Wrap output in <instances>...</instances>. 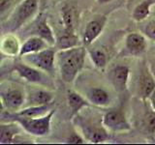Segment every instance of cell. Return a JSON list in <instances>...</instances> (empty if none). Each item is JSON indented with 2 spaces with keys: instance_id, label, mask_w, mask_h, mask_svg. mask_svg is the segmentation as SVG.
Listing matches in <instances>:
<instances>
[{
  "instance_id": "obj_21",
  "label": "cell",
  "mask_w": 155,
  "mask_h": 145,
  "mask_svg": "<svg viewBox=\"0 0 155 145\" xmlns=\"http://www.w3.org/2000/svg\"><path fill=\"white\" fill-rule=\"evenodd\" d=\"M48 46L50 45L41 37L35 36V35L32 37H29L21 45V51H19V57L43 50H45V48L48 47Z\"/></svg>"
},
{
  "instance_id": "obj_25",
  "label": "cell",
  "mask_w": 155,
  "mask_h": 145,
  "mask_svg": "<svg viewBox=\"0 0 155 145\" xmlns=\"http://www.w3.org/2000/svg\"><path fill=\"white\" fill-rule=\"evenodd\" d=\"M87 53L93 63L96 69L100 71H104L108 65V54L102 50V48H92V50H87Z\"/></svg>"
},
{
  "instance_id": "obj_5",
  "label": "cell",
  "mask_w": 155,
  "mask_h": 145,
  "mask_svg": "<svg viewBox=\"0 0 155 145\" xmlns=\"http://www.w3.org/2000/svg\"><path fill=\"white\" fill-rule=\"evenodd\" d=\"M2 109L15 112L24 108L26 103V92L23 90L22 87L14 83H8L7 86H4L2 83L1 91Z\"/></svg>"
},
{
  "instance_id": "obj_15",
  "label": "cell",
  "mask_w": 155,
  "mask_h": 145,
  "mask_svg": "<svg viewBox=\"0 0 155 145\" xmlns=\"http://www.w3.org/2000/svg\"><path fill=\"white\" fill-rule=\"evenodd\" d=\"M147 42L143 34L131 32L125 38V48L131 55H140L147 50Z\"/></svg>"
},
{
  "instance_id": "obj_20",
  "label": "cell",
  "mask_w": 155,
  "mask_h": 145,
  "mask_svg": "<svg viewBox=\"0 0 155 145\" xmlns=\"http://www.w3.org/2000/svg\"><path fill=\"white\" fill-rule=\"evenodd\" d=\"M21 45L19 44L18 38L13 33L4 34L1 40V51L7 56H19Z\"/></svg>"
},
{
  "instance_id": "obj_19",
  "label": "cell",
  "mask_w": 155,
  "mask_h": 145,
  "mask_svg": "<svg viewBox=\"0 0 155 145\" xmlns=\"http://www.w3.org/2000/svg\"><path fill=\"white\" fill-rule=\"evenodd\" d=\"M81 45H82V43L80 41L76 31L67 30L63 28L62 32L56 36L55 47L58 50H67V48L75 47Z\"/></svg>"
},
{
  "instance_id": "obj_30",
  "label": "cell",
  "mask_w": 155,
  "mask_h": 145,
  "mask_svg": "<svg viewBox=\"0 0 155 145\" xmlns=\"http://www.w3.org/2000/svg\"><path fill=\"white\" fill-rule=\"evenodd\" d=\"M149 69H150V72H151V74L153 75V76L155 77V57L149 63Z\"/></svg>"
},
{
  "instance_id": "obj_22",
  "label": "cell",
  "mask_w": 155,
  "mask_h": 145,
  "mask_svg": "<svg viewBox=\"0 0 155 145\" xmlns=\"http://www.w3.org/2000/svg\"><path fill=\"white\" fill-rule=\"evenodd\" d=\"M61 18L63 22V28L67 30L76 31V28L79 24V14L75 7L71 5H65L62 8Z\"/></svg>"
},
{
  "instance_id": "obj_24",
  "label": "cell",
  "mask_w": 155,
  "mask_h": 145,
  "mask_svg": "<svg viewBox=\"0 0 155 145\" xmlns=\"http://www.w3.org/2000/svg\"><path fill=\"white\" fill-rule=\"evenodd\" d=\"M155 0H143L135 7L132 13V18L137 22L143 21L150 14V8L154 4Z\"/></svg>"
},
{
  "instance_id": "obj_6",
  "label": "cell",
  "mask_w": 155,
  "mask_h": 145,
  "mask_svg": "<svg viewBox=\"0 0 155 145\" xmlns=\"http://www.w3.org/2000/svg\"><path fill=\"white\" fill-rule=\"evenodd\" d=\"M14 72L16 74L31 84H35L42 87H53V83L51 79L48 77V74L43 72L37 68L27 64L24 61L22 62H16L13 66Z\"/></svg>"
},
{
  "instance_id": "obj_12",
  "label": "cell",
  "mask_w": 155,
  "mask_h": 145,
  "mask_svg": "<svg viewBox=\"0 0 155 145\" xmlns=\"http://www.w3.org/2000/svg\"><path fill=\"white\" fill-rule=\"evenodd\" d=\"M107 21H108V18L106 16H99L87 22L81 39L82 45L85 47H90L103 32Z\"/></svg>"
},
{
  "instance_id": "obj_27",
  "label": "cell",
  "mask_w": 155,
  "mask_h": 145,
  "mask_svg": "<svg viewBox=\"0 0 155 145\" xmlns=\"http://www.w3.org/2000/svg\"><path fill=\"white\" fill-rule=\"evenodd\" d=\"M84 142H85L84 137L78 133L71 134V135L66 140V143H70V144H78V143L81 144V143H84Z\"/></svg>"
},
{
  "instance_id": "obj_1",
  "label": "cell",
  "mask_w": 155,
  "mask_h": 145,
  "mask_svg": "<svg viewBox=\"0 0 155 145\" xmlns=\"http://www.w3.org/2000/svg\"><path fill=\"white\" fill-rule=\"evenodd\" d=\"M72 122L84 139L91 143H103L110 139V132L103 124V115L95 110H89V106L74 116Z\"/></svg>"
},
{
  "instance_id": "obj_26",
  "label": "cell",
  "mask_w": 155,
  "mask_h": 145,
  "mask_svg": "<svg viewBox=\"0 0 155 145\" xmlns=\"http://www.w3.org/2000/svg\"><path fill=\"white\" fill-rule=\"evenodd\" d=\"M142 32L149 40L155 41V21H150L142 27Z\"/></svg>"
},
{
  "instance_id": "obj_13",
  "label": "cell",
  "mask_w": 155,
  "mask_h": 145,
  "mask_svg": "<svg viewBox=\"0 0 155 145\" xmlns=\"http://www.w3.org/2000/svg\"><path fill=\"white\" fill-rule=\"evenodd\" d=\"M84 96L88 100L90 105L99 108H107L111 103V95L103 86L89 87L84 92Z\"/></svg>"
},
{
  "instance_id": "obj_3",
  "label": "cell",
  "mask_w": 155,
  "mask_h": 145,
  "mask_svg": "<svg viewBox=\"0 0 155 145\" xmlns=\"http://www.w3.org/2000/svg\"><path fill=\"white\" fill-rule=\"evenodd\" d=\"M56 108H52L48 114L40 117H23L18 116L11 111L2 109L1 122H18L21 126L23 130L35 137H45L51 133V119L54 115Z\"/></svg>"
},
{
  "instance_id": "obj_2",
  "label": "cell",
  "mask_w": 155,
  "mask_h": 145,
  "mask_svg": "<svg viewBox=\"0 0 155 145\" xmlns=\"http://www.w3.org/2000/svg\"><path fill=\"white\" fill-rule=\"evenodd\" d=\"M86 47L84 45L59 50L56 52V63L63 81L73 83L84 67Z\"/></svg>"
},
{
  "instance_id": "obj_28",
  "label": "cell",
  "mask_w": 155,
  "mask_h": 145,
  "mask_svg": "<svg viewBox=\"0 0 155 145\" xmlns=\"http://www.w3.org/2000/svg\"><path fill=\"white\" fill-rule=\"evenodd\" d=\"M10 5H11V0H0V11H1V14H4V12L8 10Z\"/></svg>"
},
{
  "instance_id": "obj_10",
  "label": "cell",
  "mask_w": 155,
  "mask_h": 145,
  "mask_svg": "<svg viewBox=\"0 0 155 145\" xmlns=\"http://www.w3.org/2000/svg\"><path fill=\"white\" fill-rule=\"evenodd\" d=\"M140 75L137 80L138 99L147 101L149 96L155 90V77L150 72V69L144 63L140 67Z\"/></svg>"
},
{
  "instance_id": "obj_8",
  "label": "cell",
  "mask_w": 155,
  "mask_h": 145,
  "mask_svg": "<svg viewBox=\"0 0 155 145\" xmlns=\"http://www.w3.org/2000/svg\"><path fill=\"white\" fill-rule=\"evenodd\" d=\"M103 124L110 133H126L132 130V125L120 109H110L103 114Z\"/></svg>"
},
{
  "instance_id": "obj_11",
  "label": "cell",
  "mask_w": 155,
  "mask_h": 145,
  "mask_svg": "<svg viewBox=\"0 0 155 145\" xmlns=\"http://www.w3.org/2000/svg\"><path fill=\"white\" fill-rule=\"evenodd\" d=\"M130 69L127 65L114 66L108 72V79L117 93H123L128 89Z\"/></svg>"
},
{
  "instance_id": "obj_32",
  "label": "cell",
  "mask_w": 155,
  "mask_h": 145,
  "mask_svg": "<svg viewBox=\"0 0 155 145\" xmlns=\"http://www.w3.org/2000/svg\"><path fill=\"white\" fill-rule=\"evenodd\" d=\"M151 137H152V140H153V141L155 142V132H154V134L151 135Z\"/></svg>"
},
{
  "instance_id": "obj_23",
  "label": "cell",
  "mask_w": 155,
  "mask_h": 145,
  "mask_svg": "<svg viewBox=\"0 0 155 145\" xmlns=\"http://www.w3.org/2000/svg\"><path fill=\"white\" fill-rule=\"evenodd\" d=\"M53 104L46 105L24 106L23 108L19 109L18 111H15L13 113H15L18 116H23V117H40V116H44L48 114L52 108H52Z\"/></svg>"
},
{
  "instance_id": "obj_31",
  "label": "cell",
  "mask_w": 155,
  "mask_h": 145,
  "mask_svg": "<svg viewBox=\"0 0 155 145\" xmlns=\"http://www.w3.org/2000/svg\"><path fill=\"white\" fill-rule=\"evenodd\" d=\"M113 0H97V3L98 4H107L109 2H111Z\"/></svg>"
},
{
  "instance_id": "obj_29",
  "label": "cell",
  "mask_w": 155,
  "mask_h": 145,
  "mask_svg": "<svg viewBox=\"0 0 155 145\" xmlns=\"http://www.w3.org/2000/svg\"><path fill=\"white\" fill-rule=\"evenodd\" d=\"M147 102L149 103L150 106H151V108H152V109L155 111V90L153 91V93L149 96V98H148Z\"/></svg>"
},
{
  "instance_id": "obj_14",
  "label": "cell",
  "mask_w": 155,
  "mask_h": 145,
  "mask_svg": "<svg viewBox=\"0 0 155 145\" xmlns=\"http://www.w3.org/2000/svg\"><path fill=\"white\" fill-rule=\"evenodd\" d=\"M45 88V87H44ZM41 88H31L26 92V103L24 106L46 105L53 104L54 95L51 91Z\"/></svg>"
},
{
  "instance_id": "obj_17",
  "label": "cell",
  "mask_w": 155,
  "mask_h": 145,
  "mask_svg": "<svg viewBox=\"0 0 155 145\" xmlns=\"http://www.w3.org/2000/svg\"><path fill=\"white\" fill-rule=\"evenodd\" d=\"M22 127L18 122H1L0 125V143H16L18 135L21 134Z\"/></svg>"
},
{
  "instance_id": "obj_16",
  "label": "cell",
  "mask_w": 155,
  "mask_h": 145,
  "mask_svg": "<svg viewBox=\"0 0 155 145\" xmlns=\"http://www.w3.org/2000/svg\"><path fill=\"white\" fill-rule=\"evenodd\" d=\"M67 104L71 111V118L79 114L81 110L90 106V103L84 95L75 90H68L66 94Z\"/></svg>"
},
{
  "instance_id": "obj_9",
  "label": "cell",
  "mask_w": 155,
  "mask_h": 145,
  "mask_svg": "<svg viewBox=\"0 0 155 145\" xmlns=\"http://www.w3.org/2000/svg\"><path fill=\"white\" fill-rule=\"evenodd\" d=\"M140 101V111H137L135 116L136 124L144 134L152 135L155 132V111L150 106L147 101Z\"/></svg>"
},
{
  "instance_id": "obj_7",
  "label": "cell",
  "mask_w": 155,
  "mask_h": 145,
  "mask_svg": "<svg viewBox=\"0 0 155 145\" xmlns=\"http://www.w3.org/2000/svg\"><path fill=\"white\" fill-rule=\"evenodd\" d=\"M22 60L37 69L47 72L50 76L54 75L56 52L51 47H47L38 52L30 53L21 57Z\"/></svg>"
},
{
  "instance_id": "obj_4",
  "label": "cell",
  "mask_w": 155,
  "mask_h": 145,
  "mask_svg": "<svg viewBox=\"0 0 155 145\" xmlns=\"http://www.w3.org/2000/svg\"><path fill=\"white\" fill-rule=\"evenodd\" d=\"M37 11L38 0H22L3 22L2 30L5 33H14L34 18Z\"/></svg>"
},
{
  "instance_id": "obj_18",
  "label": "cell",
  "mask_w": 155,
  "mask_h": 145,
  "mask_svg": "<svg viewBox=\"0 0 155 145\" xmlns=\"http://www.w3.org/2000/svg\"><path fill=\"white\" fill-rule=\"evenodd\" d=\"M33 32L34 35L44 39L50 46H55L56 36L53 33L51 27L48 25V23L47 21V18L44 17L43 14H40V17H39Z\"/></svg>"
}]
</instances>
